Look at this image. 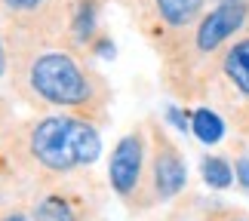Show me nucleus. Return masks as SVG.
<instances>
[{
    "label": "nucleus",
    "mask_w": 249,
    "mask_h": 221,
    "mask_svg": "<svg viewBox=\"0 0 249 221\" xmlns=\"http://www.w3.org/2000/svg\"><path fill=\"white\" fill-rule=\"evenodd\" d=\"M31 153L53 172L89 166L102 153V138L89 123L74 117H46L31 132Z\"/></svg>",
    "instance_id": "nucleus-1"
},
{
    "label": "nucleus",
    "mask_w": 249,
    "mask_h": 221,
    "mask_svg": "<svg viewBox=\"0 0 249 221\" xmlns=\"http://www.w3.org/2000/svg\"><path fill=\"white\" fill-rule=\"evenodd\" d=\"M31 86L53 104H80L89 95L86 77L62 52H46L31 65Z\"/></svg>",
    "instance_id": "nucleus-2"
},
{
    "label": "nucleus",
    "mask_w": 249,
    "mask_h": 221,
    "mask_svg": "<svg viewBox=\"0 0 249 221\" xmlns=\"http://www.w3.org/2000/svg\"><path fill=\"white\" fill-rule=\"evenodd\" d=\"M243 18H246V6L240 3V0H225V3H218L213 13L200 22V28H197V46L203 52L215 50L218 43H225L228 37L243 25Z\"/></svg>",
    "instance_id": "nucleus-3"
},
{
    "label": "nucleus",
    "mask_w": 249,
    "mask_h": 221,
    "mask_svg": "<svg viewBox=\"0 0 249 221\" xmlns=\"http://www.w3.org/2000/svg\"><path fill=\"white\" fill-rule=\"evenodd\" d=\"M139 172H142V141L139 136H126L117 141V148L111 153V163H108L111 187L117 194H129L139 185Z\"/></svg>",
    "instance_id": "nucleus-4"
},
{
    "label": "nucleus",
    "mask_w": 249,
    "mask_h": 221,
    "mask_svg": "<svg viewBox=\"0 0 249 221\" xmlns=\"http://www.w3.org/2000/svg\"><path fill=\"white\" fill-rule=\"evenodd\" d=\"M154 185H157V194L160 197H176L181 187H185V163L178 160V153L172 148L157 151V160H154Z\"/></svg>",
    "instance_id": "nucleus-5"
},
{
    "label": "nucleus",
    "mask_w": 249,
    "mask_h": 221,
    "mask_svg": "<svg viewBox=\"0 0 249 221\" xmlns=\"http://www.w3.org/2000/svg\"><path fill=\"white\" fill-rule=\"evenodd\" d=\"M200 9H203V0H157L160 18H163L166 25H176V28L194 22Z\"/></svg>",
    "instance_id": "nucleus-6"
},
{
    "label": "nucleus",
    "mask_w": 249,
    "mask_h": 221,
    "mask_svg": "<svg viewBox=\"0 0 249 221\" xmlns=\"http://www.w3.org/2000/svg\"><path fill=\"white\" fill-rule=\"evenodd\" d=\"M225 74L234 80L237 89L249 95V40H240L231 52H228V59H225Z\"/></svg>",
    "instance_id": "nucleus-7"
},
{
    "label": "nucleus",
    "mask_w": 249,
    "mask_h": 221,
    "mask_svg": "<svg viewBox=\"0 0 249 221\" xmlns=\"http://www.w3.org/2000/svg\"><path fill=\"white\" fill-rule=\"evenodd\" d=\"M191 129H194V136L200 141H206V145H215V141H222L225 136V123L218 117L215 111L209 108H197L194 117H191Z\"/></svg>",
    "instance_id": "nucleus-8"
},
{
    "label": "nucleus",
    "mask_w": 249,
    "mask_h": 221,
    "mask_svg": "<svg viewBox=\"0 0 249 221\" xmlns=\"http://www.w3.org/2000/svg\"><path fill=\"white\" fill-rule=\"evenodd\" d=\"M200 172H203V181H206L209 187H228V185H231V178H234L231 166H228L222 157H206L203 166H200Z\"/></svg>",
    "instance_id": "nucleus-9"
},
{
    "label": "nucleus",
    "mask_w": 249,
    "mask_h": 221,
    "mask_svg": "<svg viewBox=\"0 0 249 221\" xmlns=\"http://www.w3.org/2000/svg\"><path fill=\"white\" fill-rule=\"evenodd\" d=\"M37 221H74V215H71V209L65 206L62 200L50 197V200L40 203V209H37Z\"/></svg>",
    "instance_id": "nucleus-10"
},
{
    "label": "nucleus",
    "mask_w": 249,
    "mask_h": 221,
    "mask_svg": "<svg viewBox=\"0 0 249 221\" xmlns=\"http://www.w3.org/2000/svg\"><path fill=\"white\" fill-rule=\"evenodd\" d=\"M92 3H83L80 6V16H77V25H74V28H77V37H86V34H89L92 31Z\"/></svg>",
    "instance_id": "nucleus-11"
},
{
    "label": "nucleus",
    "mask_w": 249,
    "mask_h": 221,
    "mask_svg": "<svg viewBox=\"0 0 249 221\" xmlns=\"http://www.w3.org/2000/svg\"><path fill=\"white\" fill-rule=\"evenodd\" d=\"M6 6H13V9H34L37 3H43V0H3Z\"/></svg>",
    "instance_id": "nucleus-12"
},
{
    "label": "nucleus",
    "mask_w": 249,
    "mask_h": 221,
    "mask_svg": "<svg viewBox=\"0 0 249 221\" xmlns=\"http://www.w3.org/2000/svg\"><path fill=\"white\" fill-rule=\"evenodd\" d=\"M237 175H240V185L249 187V160H240V163H237Z\"/></svg>",
    "instance_id": "nucleus-13"
},
{
    "label": "nucleus",
    "mask_w": 249,
    "mask_h": 221,
    "mask_svg": "<svg viewBox=\"0 0 249 221\" xmlns=\"http://www.w3.org/2000/svg\"><path fill=\"white\" fill-rule=\"evenodd\" d=\"M3 221H31V218H25V215H18V212H16V215H6Z\"/></svg>",
    "instance_id": "nucleus-14"
},
{
    "label": "nucleus",
    "mask_w": 249,
    "mask_h": 221,
    "mask_svg": "<svg viewBox=\"0 0 249 221\" xmlns=\"http://www.w3.org/2000/svg\"><path fill=\"white\" fill-rule=\"evenodd\" d=\"M0 74H3V46H0Z\"/></svg>",
    "instance_id": "nucleus-15"
},
{
    "label": "nucleus",
    "mask_w": 249,
    "mask_h": 221,
    "mask_svg": "<svg viewBox=\"0 0 249 221\" xmlns=\"http://www.w3.org/2000/svg\"><path fill=\"white\" fill-rule=\"evenodd\" d=\"M237 221H240V218H237Z\"/></svg>",
    "instance_id": "nucleus-16"
}]
</instances>
